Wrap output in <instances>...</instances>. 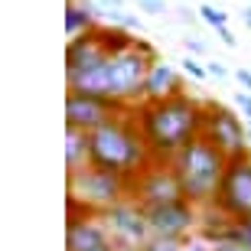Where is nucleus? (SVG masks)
<instances>
[{
    "mask_svg": "<svg viewBox=\"0 0 251 251\" xmlns=\"http://www.w3.org/2000/svg\"><path fill=\"white\" fill-rule=\"evenodd\" d=\"M153 62H157V52L150 49V43L134 39L130 46L111 52L104 62L92 65V69L65 72V82H69V92H85L130 104L144 98V78H147Z\"/></svg>",
    "mask_w": 251,
    "mask_h": 251,
    "instance_id": "f257e3e1",
    "label": "nucleus"
},
{
    "mask_svg": "<svg viewBox=\"0 0 251 251\" xmlns=\"http://www.w3.org/2000/svg\"><path fill=\"white\" fill-rule=\"evenodd\" d=\"M202 118L205 104L189 98L186 92L160 98V101H137V127L153 160H170L196 134H202Z\"/></svg>",
    "mask_w": 251,
    "mask_h": 251,
    "instance_id": "f03ea898",
    "label": "nucleus"
},
{
    "mask_svg": "<svg viewBox=\"0 0 251 251\" xmlns=\"http://www.w3.org/2000/svg\"><path fill=\"white\" fill-rule=\"evenodd\" d=\"M124 114H127V108L121 114H114L111 121L88 130V150H92L95 167H104L111 173L134 179L153 157H150V147L144 140V134H140L137 121H130Z\"/></svg>",
    "mask_w": 251,
    "mask_h": 251,
    "instance_id": "7ed1b4c3",
    "label": "nucleus"
},
{
    "mask_svg": "<svg viewBox=\"0 0 251 251\" xmlns=\"http://www.w3.org/2000/svg\"><path fill=\"white\" fill-rule=\"evenodd\" d=\"M170 163L176 170L189 202L212 205L215 193H219V183H222V173L228 167V157L215 147L212 140L205 137V134H196L186 147H179L170 157Z\"/></svg>",
    "mask_w": 251,
    "mask_h": 251,
    "instance_id": "20e7f679",
    "label": "nucleus"
},
{
    "mask_svg": "<svg viewBox=\"0 0 251 251\" xmlns=\"http://www.w3.org/2000/svg\"><path fill=\"white\" fill-rule=\"evenodd\" d=\"M130 186H134V179L121 176V173H111V170H104V167L88 163V167L69 173V202L82 205L85 212L101 215L104 209H111L114 202L127 199Z\"/></svg>",
    "mask_w": 251,
    "mask_h": 251,
    "instance_id": "39448f33",
    "label": "nucleus"
},
{
    "mask_svg": "<svg viewBox=\"0 0 251 251\" xmlns=\"http://www.w3.org/2000/svg\"><path fill=\"white\" fill-rule=\"evenodd\" d=\"M130 199H137L147 209V205H163V202L186 199V193H183V183H179V176H176V170H173L170 160H150L147 167L134 176Z\"/></svg>",
    "mask_w": 251,
    "mask_h": 251,
    "instance_id": "423d86ee",
    "label": "nucleus"
},
{
    "mask_svg": "<svg viewBox=\"0 0 251 251\" xmlns=\"http://www.w3.org/2000/svg\"><path fill=\"white\" fill-rule=\"evenodd\" d=\"M209 209H219V212L232 215V219L251 215V157L248 153L228 157V167H225L219 193H215Z\"/></svg>",
    "mask_w": 251,
    "mask_h": 251,
    "instance_id": "0eeeda50",
    "label": "nucleus"
},
{
    "mask_svg": "<svg viewBox=\"0 0 251 251\" xmlns=\"http://www.w3.org/2000/svg\"><path fill=\"white\" fill-rule=\"evenodd\" d=\"M202 134L222 150L225 157H242V153H248V127L242 124V118L232 108H225L219 101L205 104Z\"/></svg>",
    "mask_w": 251,
    "mask_h": 251,
    "instance_id": "6e6552de",
    "label": "nucleus"
},
{
    "mask_svg": "<svg viewBox=\"0 0 251 251\" xmlns=\"http://www.w3.org/2000/svg\"><path fill=\"white\" fill-rule=\"evenodd\" d=\"M101 219H104V225H108V232H111L114 242L127 245V248H140V245L153 235L144 205H140L137 199H130V196L121 199V202H114L111 209H104Z\"/></svg>",
    "mask_w": 251,
    "mask_h": 251,
    "instance_id": "1a4fd4ad",
    "label": "nucleus"
},
{
    "mask_svg": "<svg viewBox=\"0 0 251 251\" xmlns=\"http://www.w3.org/2000/svg\"><path fill=\"white\" fill-rule=\"evenodd\" d=\"M199 205L189 202V199H176V202H163V205H147L144 212H147V222H150V232L157 235V238H186L189 232L196 228L199 222V212H196Z\"/></svg>",
    "mask_w": 251,
    "mask_h": 251,
    "instance_id": "9d476101",
    "label": "nucleus"
},
{
    "mask_svg": "<svg viewBox=\"0 0 251 251\" xmlns=\"http://www.w3.org/2000/svg\"><path fill=\"white\" fill-rule=\"evenodd\" d=\"M127 104L111 101V98H98V95L85 92H69L65 95V127H82L95 130L98 124L111 121L114 114H121Z\"/></svg>",
    "mask_w": 251,
    "mask_h": 251,
    "instance_id": "9b49d317",
    "label": "nucleus"
},
{
    "mask_svg": "<svg viewBox=\"0 0 251 251\" xmlns=\"http://www.w3.org/2000/svg\"><path fill=\"white\" fill-rule=\"evenodd\" d=\"M111 56V46L104 39V26H95L82 36H72L69 46H65V72H82V69H92V65L104 62Z\"/></svg>",
    "mask_w": 251,
    "mask_h": 251,
    "instance_id": "f8f14e48",
    "label": "nucleus"
},
{
    "mask_svg": "<svg viewBox=\"0 0 251 251\" xmlns=\"http://www.w3.org/2000/svg\"><path fill=\"white\" fill-rule=\"evenodd\" d=\"M183 92V75L173 69L170 62H153L150 65L147 78H144V98L140 101H160V98H170V95Z\"/></svg>",
    "mask_w": 251,
    "mask_h": 251,
    "instance_id": "ddd939ff",
    "label": "nucleus"
},
{
    "mask_svg": "<svg viewBox=\"0 0 251 251\" xmlns=\"http://www.w3.org/2000/svg\"><path fill=\"white\" fill-rule=\"evenodd\" d=\"M95 13H98V3L95 0H82V3H75V0H69L65 3V36H82V33H88V29H95L98 23H95Z\"/></svg>",
    "mask_w": 251,
    "mask_h": 251,
    "instance_id": "4468645a",
    "label": "nucleus"
},
{
    "mask_svg": "<svg viewBox=\"0 0 251 251\" xmlns=\"http://www.w3.org/2000/svg\"><path fill=\"white\" fill-rule=\"evenodd\" d=\"M92 163V150H88V130L82 127H65V170L75 173Z\"/></svg>",
    "mask_w": 251,
    "mask_h": 251,
    "instance_id": "2eb2a0df",
    "label": "nucleus"
},
{
    "mask_svg": "<svg viewBox=\"0 0 251 251\" xmlns=\"http://www.w3.org/2000/svg\"><path fill=\"white\" fill-rule=\"evenodd\" d=\"M199 17H202L212 29L222 26V23H228V13H225V10H219V7H212V3H202V7H199Z\"/></svg>",
    "mask_w": 251,
    "mask_h": 251,
    "instance_id": "dca6fc26",
    "label": "nucleus"
},
{
    "mask_svg": "<svg viewBox=\"0 0 251 251\" xmlns=\"http://www.w3.org/2000/svg\"><path fill=\"white\" fill-rule=\"evenodd\" d=\"M137 251H179V242H173V238H157V235H150L147 242L140 245Z\"/></svg>",
    "mask_w": 251,
    "mask_h": 251,
    "instance_id": "f3484780",
    "label": "nucleus"
},
{
    "mask_svg": "<svg viewBox=\"0 0 251 251\" xmlns=\"http://www.w3.org/2000/svg\"><path fill=\"white\" fill-rule=\"evenodd\" d=\"M183 72H186L189 78H196V82H205V78H209V69H205V62H199V59H193V56L183 59Z\"/></svg>",
    "mask_w": 251,
    "mask_h": 251,
    "instance_id": "a211bd4d",
    "label": "nucleus"
},
{
    "mask_svg": "<svg viewBox=\"0 0 251 251\" xmlns=\"http://www.w3.org/2000/svg\"><path fill=\"white\" fill-rule=\"evenodd\" d=\"M235 108H238V111H242V118L251 124V92L238 88V92H235Z\"/></svg>",
    "mask_w": 251,
    "mask_h": 251,
    "instance_id": "6ab92c4d",
    "label": "nucleus"
},
{
    "mask_svg": "<svg viewBox=\"0 0 251 251\" xmlns=\"http://www.w3.org/2000/svg\"><path fill=\"white\" fill-rule=\"evenodd\" d=\"M235 238L238 242H245L251 248V215H245V219H235Z\"/></svg>",
    "mask_w": 251,
    "mask_h": 251,
    "instance_id": "aec40b11",
    "label": "nucleus"
},
{
    "mask_svg": "<svg viewBox=\"0 0 251 251\" xmlns=\"http://www.w3.org/2000/svg\"><path fill=\"white\" fill-rule=\"evenodd\" d=\"M212 251H251L245 242H238V238H222V242H215Z\"/></svg>",
    "mask_w": 251,
    "mask_h": 251,
    "instance_id": "412c9836",
    "label": "nucleus"
},
{
    "mask_svg": "<svg viewBox=\"0 0 251 251\" xmlns=\"http://www.w3.org/2000/svg\"><path fill=\"white\" fill-rule=\"evenodd\" d=\"M215 36H219V43H222V46H228V49H235V46H238V39H235V33L228 29V23L215 26Z\"/></svg>",
    "mask_w": 251,
    "mask_h": 251,
    "instance_id": "4be33fe9",
    "label": "nucleus"
},
{
    "mask_svg": "<svg viewBox=\"0 0 251 251\" xmlns=\"http://www.w3.org/2000/svg\"><path fill=\"white\" fill-rule=\"evenodd\" d=\"M137 7L144 10V13H150V17H157V13L167 10V3H163V0H137Z\"/></svg>",
    "mask_w": 251,
    "mask_h": 251,
    "instance_id": "5701e85b",
    "label": "nucleus"
},
{
    "mask_svg": "<svg viewBox=\"0 0 251 251\" xmlns=\"http://www.w3.org/2000/svg\"><path fill=\"white\" fill-rule=\"evenodd\" d=\"M205 69H209V78H219V82H225V78H228V69H225L219 59H215V62H205Z\"/></svg>",
    "mask_w": 251,
    "mask_h": 251,
    "instance_id": "b1692460",
    "label": "nucleus"
},
{
    "mask_svg": "<svg viewBox=\"0 0 251 251\" xmlns=\"http://www.w3.org/2000/svg\"><path fill=\"white\" fill-rule=\"evenodd\" d=\"M235 82H238V88H245V92H251V69H245V65H238V69H235Z\"/></svg>",
    "mask_w": 251,
    "mask_h": 251,
    "instance_id": "393cba45",
    "label": "nucleus"
},
{
    "mask_svg": "<svg viewBox=\"0 0 251 251\" xmlns=\"http://www.w3.org/2000/svg\"><path fill=\"white\" fill-rule=\"evenodd\" d=\"M183 46H186V52H196V56H205V43H199V39L186 36L183 39Z\"/></svg>",
    "mask_w": 251,
    "mask_h": 251,
    "instance_id": "a878e982",
    "label": "nucleus"
},
{
    "mask_svg": "<svg viewBox=\"0 0 251 251\" xmlns=\"http://www.w3.org/2000/svg\"><path fill=\"white\" fill-rule=\"evenodd\" d=\"M101 13H111V10H124V0H95Z\"/></svg>",
    "mask_w": 251,
    "mask_h": 251,
    "instance_id": "bb28decb",
    "label": "nucleus"
},
{
    "mask_svg": "<svg viewBox=\"0 0 251 251\" xmlns=\"http://www.w3.org/2000/svg\"><path fill=\"white\" fill-rule=\"evenodd\" d=\"M88 251H118V242H114V238H108V242L95 245V248H88Z\"/></svg>",
    "mask_w": 251,
    "mask_h": 251,
    "instance_id": "cd10ccee",
    "label": "nucleus"
},
{
    "mask_svg": "<svg viewBox=\"0 0 251 251\" xmlns=\"http://www.w3.org/2000/svg\"><path fill=\"white\" fill-rule=\"evenodd\" d=\"M242 20H245V26L251 29V3H248V7H242Z\"/></svg>",
    "mask_w": 251,
    "mask_h": 251,
    "instance_id": "c85d7f7f",
    "label": "nucleus"
},
{
    "mask_svg": "<svg viewBox=\"0 0 251 251\" xmlns=\"http://www.w3.org/2000/svg\"><path fill=\"white\" fill-rule=\"evenodd\" d=\"M248 150H251V130H248Z\"/></svg>",
    "mask_w": 251,
    "mask_h": 251,
    "instance_id": "c756f323",
    "label": "nucleus"
}]
</instances>
